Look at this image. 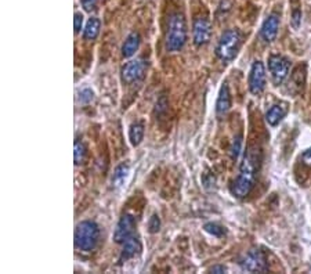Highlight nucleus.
I'll use <instances>...</instances> for the list:
<instances>
[{
  "label": "nucleus",
  "instance_id": "8",
  "mask_svg": "<svg viewBox=\"0 0 311 274\" xmlns=\"http://www.w3.org/2000/svg\"><path fill=\"white\" fill-rule=\"evenodd\" d=\"M145 71H147V62L144 60H134L128 62L122 68V79L125 83L132 84L134 82H139L143 79Z\"/></svg>",
  "mask_w": 311,
  "mask_h": 274
},
{
  "label": "nucleus",
  "instance_id": "4",
  "mask_svg": "<svg viewBox=\"0 0 311 274\" xmlns=\"http://www.w3.org/2000/svg\"><path fill=\"white\" fill-rule=\"evenodd\" d=\"M241 47V34L238 29H228L222 35L216 46V56L224 62L233 61Z\"/></svg>",
  "mask_w": 311,
  "mask_h": 274
},
{
  "label": "nucleus",
  "instance_id": "11",
  "mask_svg": "<svg viewBox=\"0 0 311 274\" xmlns=\"http://www.w3.org/2000/svg\"><path fill=\"white\" fill-rule=\"evenodd\" d=\"M278 29H279V18L275 14H271L266 18V21L263 23L260 29L261 39L264 40L266 43H271L275 40L278 35Z\"/></svg>",
  "mask_w": 311,
  "mask_h": 274
},
{
  "label": "nucleus",
  "instance_id": "28",
  "mask_svg": "<svg viewBox=\"0 0 311 274\" xmlns=\"http://www.w3.org/2000/svg\"><path fill=\"white\" fill-rule=\"evenodd\" d=\"M212 273H226L227 271V268L224 267V266H215V267L211 268Z\"/></svg>",
  "mask_w": 311,
  "mask_h": 274
},
{
  "label": "nucleus",
  "instance_id": "23",
  "mask_svg": "<svg viewBox=\"0 0 311 274\" xmlns=\"http://www.w3.org/2000/svg\"><path fill=\"white\" fill-rule=\"evenodd\" d=\"M159 229H161V220L158 218V215H152L148 222V231L151 234H155L159 231Z\"/></svg>",
  "mask_w": 311,
  "mask_h": 274
},
{
  "label": "nucleus",
  "instance_id": "10",
  "mask_svg": "<svg viewBox=\"0 0 311 274\" xmlns=\"http://www.w3.org/2000/svg\"><path fill=\"white\" fill-rule=\"evenodd\" d=\"M192 36L196 46H205L206 43H209L212 38V25L209 20H206L205 17L195 18L192 25Z\"/></svg>",
  "mask_w": 311,
  "mask_h": 274
},
{
  "label": "nucleus",
  "instance_id": "5",
  "mask_svg": "<svg viewBox=\"0 0 311 274\" xmlns=\"http://www.w3.org/2000/svg\"><path fill=\"white\" fill-rule=\"evenodd\" d=\"M239 266L242 270L250 273H266L268 270L267 259L260 249H250L248 253H245L239 260Z\"/></svg>",
  "mask_w": 311,
  "mask_h": 274
},
{
  "label": "nucleus",
  "instance_id": "24",
  "mask_svg": "<svg viewBox=\"0 0 311 274\" xmlns=\"http://www.w3.org/2000/svg\"><path fill=\"white\" fill-rule=\"evenodd\" d=\"M82 24H83V16L80 13H75L73 17V28H75V35H78L82 29Z\"/></svg>",
  "mask_w": 311,
  "mask_h": 274
},
{
  "label": "nucleus",
  "instance_id": "1",
  "mask_svg": "<svg viewBox=\"0 0 311 274\" xmlns=\"http://www.w3.org/2000/svg\"><path fill=\"white\" fill-rule=\"evenodd\" d=\"M261 152L259 147H249L239 166V173L231 186V193L237 198L249 196L256 181V176L260 169Z\"/></svg>",
  "mask_w": 311,
  "mask_h": 274
},
{
  "label": "nucleus",
  "instance_id": "12",
  "mask_svg": "<svg viewBox=\"0 0 311 274\" xmlns=\"http://www.w3.org/2000/svg\"><path fill=\"white\" fill-rule=\"evenodd\" d=\"M141 251V242L137 237H129L128 240L123 242L122 246V252H121V257L119 260L121 262H126L129 259L134 257L139 252Z\"/></svg>",
  "mask_w": 311,
  "mask_h": 274
},
{
  "label": "nucleus",
  "instance_id": "22",
  "mask_svg": "<svg viewBox=\"0 0 311 274\" xmlns=\"http://www.w3.org/2000/svg\"><path fill=\"white\" fill-rule=\"evenodd\" d=\"M290 23L294 29H299L300 23H301V12H300L299 6H294L292 10V16H290Z\"/></svg>",
  "mask_w": 311,
  "mask_h": 274
},
{
  "label": "nucleus",
  "instance_id": "20",
  "mask_svg": "<svg viewBox=\"0 0 311 274\" xmlns=\"http://www.w3.org/2000/svg\"><path fill=\"white\" fill-rule=\"evenodd\" d=\"M241 147H242V137L241 136H237L234 139L233 144L230 147V155L233 158L234 161H237L239 157V152H241Z\"/></svg>",
  "mask_w": 311,
  "mask_h": 274
},
{
  "label": "nucleus",
  "instance_id": "6",
  "mask_svg": "<svg viewBox=\"0 0 311 274\" xmlns=\"http://www.w3.org/2000/svg\"><path fill=\"white\" fill-rule=\"evenodd\" d=\"M290 69V64L286 58L278 54H272L268 58V71L271 73V79L274 84H281L286 79Z\"/></svg>",
  "mask_w": 311,
  "mask_h": 274
},
{
  "label": "nucleus",
  "instance_id": "17",
  "mask_svg": "<svg viewBox=\"0 0 311 274\" xmlns=\"http://www.w3.org/2000/svg\"><path fill=\"white\" fill-rule=\"evenodd\" d=\"M129 139H130V143H132L134 147H137L141 144V141L144 139V126H143V123L136 122L130 126V130H129Z\"/></svg>",
  "mask_w": 311,
  "mask_h": 274
},
{
  "label": "nucleus",
  "instance_id": "3",
  "mask_svg": "<svg viewBox=\"0 0 311 274\" xmlns=\"http://www.w3.org/2000/svg\"><path fill=\"white\" fill-rule=\"evenodd\" d=\"M75 246L83 252H90L94 249L100 238V229L94 222L84 220L79 223L75 230Z\"/></svg>",
  "mask_w": 311,
  "mask_h": 274
},
{
  "label": "nucleus",
  "instance_id": "21",
  "mask_svg": "<svg viewBox=\"0 0 311 274\" xmlns=\"http://www.w3.org/2000/svg\"><path fill=\"white\" fill-rule=\"evenodd\" d=\"M203 229H205L206 233L215 235V237H223V235L226 234V229L222 227V226H219V224H216V223L205 224V227H203Z\"/></svg>",
  "mask_w": 311,
  "mask_h": 274
},
{
  "label": "nucleus",
  "instance_id": "25",
  "mask_svg": "<svg viewBox=\"0 0 311 274\" xmlns=\"http://www.w3.org/2000/svg\"><path fill=\"white\" fill-rule=\"evenodd\" d=\"M82 6L86 12H93L97 6V0H82Z\"/></svg>",
  "mask_w": 311,
  "mask_h": 274
},
{
  "label": "nucleus",
  "instance_id": "15",
  "mask_svg": "<svg viewBox=\"0 0 311 274\" xmlns=\"http://www.w3.org/2000/svg\"><path fill=\"white\" fill-rule=\"evenodd\" d=\"M140 42H141V40H140V35L137 34V32H132V34L126 38L125 43H123L122 56L125 57V58H130L136 51L139 50Z\"/></svg>",
  "mask_w": 311,
  "mask_h": 274
},
{
  "label": "nucleus",
  "instance_id": "14",
  "mask_svg": "<svg viewBox=\"0 0 311 274\" xmlns=\"http://www.w3.org/2000/svg\"><path fill=\"white\" fill-rule=\"evenodd\" d=\"M231 108V95H230V89H228L227 83H223L219 97H217L216 103V112L219 117H223L224 114H227Z\"/></svg>",
  "mask_w": 311,
  "mask_h": 274
},
{
  "label": "nucleus",
  "instance_id": "2",
  "mask_svg": "<svg viewBox=\"0 0 311 274\" xmlns=\"http://www.w3.org/2000/svg\"><path fill=\"white\" fill-rule=\"evenodd\" d=\"M187 42V24L183 14H172L167 21L166 50L170 53L180 51Z\"/></svg>",
  "mask_w": 311,
  "mask_h": 274
},
{
  "label": "nucleus",
  "instance_id": "27",
  "mask_svg": "<svg viewBox=\"0 0 311 274\" xmlns=\"http://www.w3.org/2000/svg\"><path fill=\"white\" fill-rule=\"evenodd\" d=\"M301 161H303V163H304L305 166H310L311 168V148L303 152V155H301Z\"/></svg>",
  "mask_w": 311,
  "mask_h": 274
},
{
  "label": "nucleus",
  "instance_id": "7",
  "mask_svg": "<svg viewBox=\"0 0 311 274\" xmlns=\"http://www.w3.org/2000/svg\"><path fill=\"white\" fill-rule=\"evenodd\" d=\"M266 68L261 61H255L250 68L249 90L252 95H260L266 87Z\"/></svg>",
  "mask_w": 311,
  "mask_h": 274
},
{
  "label": "nucleus",
  "instance_id": "9",
  "mask_svg": "<svg viewBox=\"0 0 311 274\" xmlns=\"http://www.w3.org/2000/svg\"><path fill=\"white\" fill-rule=\"evenodd\" d=\"M134 227H136V220L132 215H123L122 218L119 219L115 231H114V241L117 244H123L125 241L128 240L129 237L133 235Z\"/></svg>",
  "mask_w": 311,
  "mask_h": 274
},
{
  "label": "nucleus",
  "instance_id": "18",
  "mask_svg": "<svg viewBox=\"0 0 311 274\" xmlns=\"http://www.w3.org/2000/svg\"><path fill=\"white\" fill-rule=\"evenodd\" d=\"M129 173V165L128 163H121L119 166H117L115 172H114V177H112V183L114 186H121L126 179V176Z\"/></svg>",
  "mask_w": 311,
  "mask_h": 274
},
{
  "label": "nucleus",
  "instance_id": "16",
  "mask_svg": "<svg viewBox=\"0 0 311 274\" xmlns=\"http://www.w3.org/2000/svg\"><path fill=\"white\" fill-rule=\"evenodd\" d=\"M101 21L97 17L90 18L83 29V38L86 40H94L100 34Z\"/></svg>",
  "mask_w": 311,
  "mask_h": 274
},
{
  "label": "nucleus",
  "instance_id": "19",
  "mask_svg": "<svg viewBox=\"0 0 311 274\" xmlns=\"http://www.w3.org/2000/svg\"><path fill=\"white\" fill-rule=\"evenodd\" d=\"M84 157H86V147H84L83 143L76 141V143H75V148H73V159H75V163L80 165V163L84 161Z\"/></svg>",
  "mask_w": 311,
  "mask_h": 274
},
{
  "label": "nucleus",
  "instance_id": "26",
  "mask_svg": "<svg viewBox=\"0 0 311 274\" xmlns=\"http://www.w3.org/2000/svg\"><path fill=\"white\" fill-rule=\"evenodd\" d=\"M93 100V92L89 89H84L82 93H80V101L82 103H90Z\"/></svg>",
  "mask_w": 311,
  "mask_h": 274
},
{
  "label": "nucleus",
  "instance_id": "13",
  "mask_svg": "<svg viewBox=\"0 0 311 274\" xmlns=\"http://www.w3.org/2000/svg\"><path fill=\"white\" fill-rule=\"evenodd\" d=\"M288 112V104L281 103V104H275L272 106L268 111L266 112V121L270 126H277L278 123L282 121L285 115Z\"/></svg>",
  "mask_w": 311,
  "mask_h": 274
}]
</instances>
